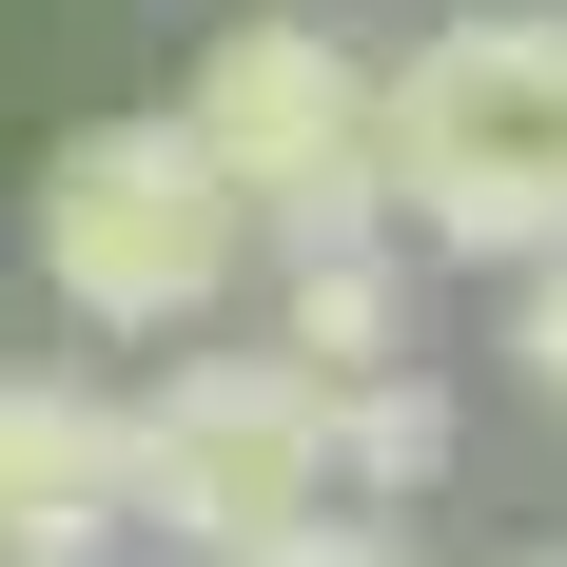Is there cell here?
Returning a JSON list of instances; mask_svg holds the SVG:
<instances>
[{"label": "cell", "instance_id": "cell-5", "mask_svg": "<svg viewBox=\"0 0 567 567\" xmlns=\"http://www.w3.org/2000/svg\"><path fill=\"white\" fill-rule=\"evenodd\" d=\"M117 411L59 372H0V567H99L117 548Z\"/></svg>", "mask_w": 567, "mask_h": 567}, {"label": "cell", "instance_id": "cell-1", "mask_svg": "<svg viewBox=\"0 0 567 567\" xmlns=\"http://www.w3.org/2000/svg\"><path fill=\"white\" fill-rule=\"evenodd\" d=\"M372 196L431 255H548L567 235V20H451L372 79Z\"/></svg>", "mask_w": 567, "mask_h": 567}, {"label": "cell", "instance_id": "cell-8", "mask_svg": "<svg viewBox=\"0 0 567 567\" xmlns=\"http://www.w3.org/2000/svg\"><path fill=\"white\" fill-rule=\"evenodd\" d=\"M235 567H411V548H392V528H352V509H293L275 548H235Z\"/></svg>", "mask_w": 567, "mask_h": 567}, {"label": "cell", "instance_id": "cell-4", "mask_svg": "<svg viewBox=\"0 0 567 567\" xmlns=\"http://www.w3.org/2000/svg\"><path fill=\"white\" fill-rule=\"evenodd\" d=\"M196 157L255 196V235H352V216H392L372 196V79H352L333 20H235L216 59H196Z\"/></svg>", "mask_w": 567, "mask_h": 567}, {"label": "cell", "instance_id": "cell-7", "mask_svg": "<svg viewBox=\"0 0 567 567\" xmlns=\"http://www.w3.org/2000/svg\"><path fill=\"white\" fill-rule=\"evenodd\" d=\"M431 470H451V392H431L411 352L333 372V489H431Z\"/></svg>", "mask_w": 567, "mask_h": 567}, {"label": "cell", "instance_id": "cell-2", "mask_svg": "<svg viewBox=\"0 0 567 567\" xmlns=\"http://www.w3.org/2000/svg\"><path fill=\"white\" fill-rule=\"evenodd\" d=\"M255 275V196L196 157V117H79L40 157V293L99 313V333H196L216 293Z\"/></svg>", "mask_w": 567, "mask_h": 567}, {"label": "cell", "instance_id": "cell-6", "mask_svg": "<svg viewBox=\"0 0 567 567\" xmlns=\"http://www.w3.org/2000/svg\"><path fill=\"white\" fill-rule=\"evenodd\" d=\"M293 352H313V372L411 352V275L372 255V216H352V235H293Z\"/></svg>", "mask_w": 567, "mask_h": 567}, {"label": "cell", "instance_id": "cell-9", "mask_svg": "<svg viewBox=\"0 0 567 567\" xmlns=\"http://www.w3.org/2000/svg\"><path fill=\"white\" fill-rule=\"evenodd\" d=\"M509 352H528V392L567 411V235H548V255H528V333H509Z\"/></svg>", "mask_w": 567, "mask_h": 567}, {"label": "cell", "instance_id": "cell-3", "mask_svg": "<svg viewBox=\"0 0 567 567\" xmlns=\"http://www.w3.org/2000/svg\"><path fill=\"white\" fill-rule=\"evenodd\" d=\"M117 509L196 567L275 548L293 509H333V372L313 352H176L117 411Z\"/></svg>", "mask_w": 567, "mask_h": 567}]
</instances>
